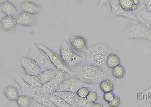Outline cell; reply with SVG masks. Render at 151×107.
Listing matches in <instances>:
<instances>
[{"label":"cell","mask_w":151,"mask_h":107,"mask_svg":"<svg viewBox=\"0 0 151 107\" xmlns=\"http://www.w3.org/2000/svg\"><path fill=\"white\" fill-rule=\"evenodd\" d=\"M111 51L110 47L105 44H95L88 49L84 54L85 60L84 63L100 67L105 73L110 74V69L107 66L106 61Z\"/></svg>","instance_id":"1"},{"label":"cell","mask_w":151,"mask_h":107,"mask_svg":"<svg viewBox=\"0 0 151 107\" xmlns=\"http://www.w3.org/2000/svg\"><path fill=\"white\" fill-rule=\"evenodd\" d=\"M75 73L77 77L80 80L88 84L92 85L99 83L109 75L100 67L86 63L76 67Z\"/></svg>","instance_id":"2"},{"label":"cell","mask_w":151,"mask_h":107,"mask_svg":"<svg viewBox=\"0 0 151 107\" xmlns=\"http://www.w3.org/2000/svg\"><path fill=\"white\" fill-rule=\"evenodd\" d=\"M124 36L129 39L151 41V30L137 19L131 20L124 31Z\"/></svg>","instance_id":"3"},{"label":"cell","mask_w":151,"mask_h":107,"mask_svg":"<svg viewBox=\"0 0 151 107\" xmlns=\"http://www.w3.org/2000/svg\"><path fill=\"white\" fill-rule=\"evenodd\" d=\"M60 55L65 64L70 69L82 64L85 60V57L77 54L70 44L66 41L60 44Z\"/></svg>","instance_id":"4"},{"label":"cell","mask_w":151,"mask_h":107,"mask_svg":"<svg viewBox=\"0 0 151 107\" xmlns=\"http://www.w3.org/2000/svg\"><path fill=\"white\" fill-rule=\"evenodd\" d=\"M26 56L35 61L42 71L47 69H57L48 55L44 50L38 46L36 43H33L30 47Z\"/></svg>","instance_id":"5"},{"label":"cell","mask_w":151,"mask_h":107,"mask_svg":"<svg viewBox=\"0 0 151 107\" xmlns=\"http://www.w3.org/2000/svg\"><path fill=\"white\" fill-rule=\"evenodd\" d=\"M38 46L44 50L45 53L48 55L50 61L52 64L55 66V68L58 71H63L65 73L70 74V75H75L76 73L72 69L70 68L65 64L63 60L60 55L57 54L51 49L48 48L46 45L42 43H36Z\"/></svg>","instance_id":"6"},{"label":"cell","mask_w":151,"mask_h":107,"mask_svg":"<svg viewBox=\"0 0 151 107\" xmlns=\"http://www.w3.org/2000/svg\"><path fill=\"white\" fill-rule=\"evenodd\" d=\"M83 86L93 88L94 85L88 84L77 78H70L65 80L57 91H69L76 93L79 88ZM56 91V92H57Z\"/></svg>","instance_id":"7"},{"label":"cell","mask_w":151,"mask_h":107,"mask_svg":"<svg viewBox=\"0 0 151 107\" xmlns=\"http://www.w3.org/2000/svg\"><path fill=\"white\" fill-rule=\"evenodd\" d=\"M65 81V73L58 71L55 77L45 85H42L38 93L49 94L56 92Z\"/></svg>","instance_id":"8"},{"label":"cell","mask_w":151,"mask_h":107,"mask_svg":"<svg viewBox=\"0 0 151 107\" xmlns=\"http://www.w3.org/2000/svg\"><path fill=\"white\" fill-rule=\"evenodd\" d=\"M18 65L21 66L24 69L26 74L39 76L42 72L40 66L33 59L25 56L22 57L18 62Z\"/></svg>","instance_id":"9"},{"label":"cell","mask_w":151,"mask_h":107,"mask_svg":"<svg viewBox=\"0 0 151 107\" xmlns=\"http://www.w3.org/2000/svg\"><path fill=\"white\" fill-rule=\"evenodd\" d=\"M12 78L13 80L17 83L20 88L21 92L22 95L32 98L33 96L38 93V90L33 88L30 85L28 84L22 78L21 76L19 73L17 71H14L12 73Z\"/></svg>","instance_id":"10"},{"label":"cell","mask_w":151,"mask_h":107,"mask_svg":"<svg viewBox=\"0 0 151 107\" xmlns=\"http://www.w3.org/2000/svg\"><path fill=\"white\" fill-rule=\"evenodd\" d=\"M134 13L136 18L151 30V12L146 8L143 0H140L137 9Z\"/></svg>","instance_id":"11"},{"label":"cell","mask_w":151,"mask_h":107,"mask_svg":"<svg viewBox=\"0 0 151 107\" xmlns=\"http://www.w3.org/2000/svg\"><path fill=\"white\" fill-rule=\"evenodd\" d=\"M70 44L76 52L85 54L87 50V39L79 35H73L70 39Z\"/></svg>","instance_id":"12"},{"label":"cell","mask_w":151,"mask_h":107,"mask_svg":"<svg viewBox=\"0 0 151 107\" xmlns=\"http://www.w3.org/2000/svg\"><path fill=\"white\" fill-rule=\"evenodd\" d=\"M109 3L110 4L112 14L113 15L117 17L126 18L131 20L137 19L134 12H127L122 9L119 4V0H110Z\"/></svg>","instance_id":"13"},{"label":"cell","mask_w":151,"mask_h":107,"mask_svg":"<svg viewBox=\"0 0 151 107\" xmlns=\"http://www.w3.org/2000/svg\"><path fill=\"white\" fill-rule=\"evenodd\" d=\"M21 8L23 12L27 13L31 15H37L41 13V7L37 4L30 1H25L21 4Z\"/></svg>","instance_id":"14"},{"label":"cell","mask_w":151,"mask_h":107,"mask_svg":"<svg viewBox=\"0 0 151 107\" xmlns=\"http://www.w3.org/2000/svg\"><path fill=\"white\" fill-rule=\"evenodd\" d=\"M17 25L14 16H5L1 20V28L7 32H11L15 29Z\"/></svg>","instance_id":"15"},{"label":"cell","mask_w":151,"mask_h":107,"mask_svg":"<svg viewBox=\"0 0 151 107\" xmlns=\"http://www.w3.org/2000/svg\"><path fill=\"white\" fill-rule=\"evenodd\" d=\"M137 101L139 107H151V87L144 92L137 93Z\"/></svg>","instance_id":"16"},{"label":"cell","mask_w":151,"mask_h":107,"mask_svg":"<svg viewBox=\"0 0 151 107\" xmlns=\"http://www.w3.org/2000/svg\"><path fill=\"white\" fill-rule=\"evenodd\" d=\"M17 25L22 27H30L35 24V19L32 15L22 12L16 17Z\"/></svg>","instance_id":"17"},{"label":"cell","mask_w":151,"mask_h":107,"mask_svg":"<svg viewBox=\"0 0 151 107\" xmlns=\"http://www.w3.org/2000/svg\"><path fill=\"white\" fill-rule=\"evenodd\" d=\"M17 72L28 84L37 89L39 91V90L42 86V84L41 83L38 76L26 74L25 73H21L19 71H17Z\"/></svg>","instance_id":"18"},{"label":"cell","mask_w":151,"mask_h":107,"mask_svg":"<svg viewBox=\"0 0 151 107\" xmlns=\"http://www.w3.org/2000/svg\"><path fill=\"white\" fill-rule=\"evenodd\" d=\"M53 93L62 98L72 107H78L75 101L76 93L69 91H57Z\"/></svg>","instance_id":"19"},{"label":"cell","mask_w":151,"mask_h":107,"mask_svg":"<svg viewBox=\"0 0 151 107\" xmlns=\"http://www.w3.org/2000/svg\"><path fill=\"white\" fill-rule=\"evenodd\" d=\"M119 2L124 10L134 12L137 9L140 0H119Z\"/></svg>","instance_id":"20"},{"label":"cell","mask_w":151,"mask_h":107,"mask_svg":"<svg viewBox=\"0 0 151 107\" xmlns=\"http://www.w3.org/2000/svg\"><path fill=\"white\" fill-rule=\"evenodd\" d=\"M4 93L6 98L10 101H16L20 94L18 89L13 86H7L4 89Z\"/></svg>","instance_id":"21"},{"label":"cell","mask_w":151,"mask_h":107,"mask_svg":"<svg viewBox=\"0 0 151 107\" xmlns=\"http://www.w3.org/2000/svg\"><path fill=\"white\" fill-rule=\"evenodd\" d=\"M1 10L6 16H14L18 12L17 7L14 4L10 1L1 4Z\"/></svg>","instance_id":"22"},{"label":"cell","mask_w":151,"mask_h":107,"mask_svg":"<svg viewBox=\"0 0 151 107\" xmlns=\"http://www.w3.org/2000/svg\"><path fill=\"white\" fill-rule=\"evenodd\" d=\"M58 71V70L57 69H47L46 71H43L38 76L41 83L42 85H45L51 81L55 77Z\"/></svg>","instance_id":"23"},{"label":"cell","mask_w":151,"mask_h":107,"mask_svg":"<svg viewBox=\"0 0 151 107\" xmlns=\"http://www.w3.org/2000/svg\"><path fill=\"white\" fill-rule=\"evenodd\" d=\"M32 98L43 105L47 107H56L55 104L52 102V101L50 100V99L49 98L47 94L37 93L35 94Z\"/></svg>","instance_id":"24"},{"label":"cell","mask_w":151,"mask_h":107,"mask_svg":"<svg viewBox=\"0 0 151 107\" xmlns=\"http://www.w3.org/2000/svg\"><path fill=\"white\" fill-rule=\"evenodd\" d=\"M99 88L103 93L113 92L114 89V85L113 81L109 79H104L99 83Z\"/></svg>","instance_id":"25"},{"label":"cell","mask_w":151,"mask_h":107,"mask_svg":"<svg viewBox=\"0 0 151 107\" xmlns=\"http://www.w3.org/2000/svg\"><path fill=\"white\" fill-rule=\"evenodd\" d=\"M49 98L52 101V102L55 104L57 107H72L70 104L67 103V102L60 97L58 96L53 93L47 94Z\"/></svg>","instance_id":"26"},{"label":"cell","mask_w":151,"mask_h":107,"mask_svg":"<svg viewBox=\"0 0 151 107\" xmlns=\"http://www.w3.org/2000/svg\"><path fill=\"white\" fill-rule=\"evenodd\" d=\"M111 74L112 76L117 79H122L126 75V69L124 66L119 64L112 68Z\"/></svg>","instance_id":"27"},{"label":"cell","mask_w":151,"mask_h":107,"mask_svg":"<svg viewBox=\"0 0 151 107\" xmlns=\"http://www.w3.org/2000/svg\"><path fill=\"white\" fill-rule=\"evenodd\" d=\"M120 64V58L118 55L114 54H110L108 55L106 61V65L109 69Z\"/></svg>","instance_id":"28"},{"label":"cell","mask_w":151,"mask_h":107,"mask_svg":"<svg viewBox=\"0 0 151 107\" xmlns=\"http://www.w3.org/2000/svg\"><path fill=\"white\" fill-rule=\"evenodd\" d=\"M32 98L31 97L26 95H21L19 96L16 102L18 106L20 107H30L31 105Z\"/></svg>","instance_id":"29"},{"label":"cell","mask_w":151,"mask_h":107,"mask_svg":"<svg viewBox=\"0 0 151 107\" xmlns=\"http://www.w3.org/2000/svg\"><path fill=\"white\" fill-rule=\"evenodd\" d=\"M75 101L78 107H91L92 103L87 100V98H81L76 94Z\"/></svg>","instance_id":"30"},{"label":"cell","mask_w":151,"mask_h":107,"mask_svg":"<svg viewBox=\"0 0 151 107\" xmlns=\"http://www.w3.org/2000/svg\"><path fill=\"white\" fill-rule=\"evenodd\" d=\"M89 88H88L87 86L81 87V88H79V90L76 92V94L78 96L81 98H86L89 92H90Z\"/></svg>","instance_id":"31"},{"label":"cell","mask_w":151,"mask_h":107,"mask_svg":"<svg viewBox=\"0 0 151 107\" xmlns=\"http://www.w3.org/2000/svg\"><path fill=\"white\" fill-rule=\"evenodd\" d=\"M86 98L90 103H94L98 100V95L95 91H92L89 92Z\"/></svg>","instance_id":"32"},{"label":"cell","mask_w":151,"mask_h":107,"mask_svg":"<svg viewBox=\"0 0 151 107\" xmlns=\"http://www.w3.org/2000/svg\"><path fill=\"white\" fill-rule=\"evenodd\" d=\"M121 103L120 98L119 96H115L113 97V98L110 101V102L107 103V106L109 107H117L120 106Z\"/></svg>","instance_id":"33"},{"label":"cell","mask_w":151,"mask_h":107,"mask_svg":"<svg viewBox=\"0 0 151 107\" xmlns=\"http://www.w3.org/2000/svg\"><path fill=\"white\" fill-rule=\"evenodd\" d=\"M114 96L115 95L112 92L104 93L103 95V100L105 102H106L107 103H108Z\"/></svg>","instance_id":"34"},{"label":"cell","mask_w":151,"mask_h":107,"mask_svg":"<svg viewBox=\"0 0 151 107\" xmlns=\"http://www.w3.org/2000/svg\"><path fill=\"white\" fill-rule=\"evenodd\" d=\"M30 107H47L43 105L41 103L36 101L33 100L32 98V102H31V105L30 106Z\"/></svg>","instance_id":"35"},{"label":"cell","mask_w":151,"mask_h":107,"mask_svg":"<svg viewBox=\"0 0 151 107\" xmlns=\"http://www.w3.org/2000/svg\"><path fill=\"white\" fill-rule=\"evenodd\" d=\"M146 8L151 12V0H143Z\"/></svg>","instance_id":"36"},{"label":"cell","mask_w":151,"mask_h":107,"mask_svg":"<svg viewBox=\"0 0 151 107\" xmlns=\"http://www.w3.org/2000/svg\"><path fill=\"white\" fill-rule=\"evenodd\" d=\"M109 1L110 0H99L98 4V9H101L107 3L109 2Z\"/></svg>","instance_id":"37"},{"label":"cell","mask_w":151,"mask_h":107,"mask_svg":"<svg viewBox=\"0 0 151 107\" xmlns=\"http://www.w3.org/2000/svg\"><path fill=\"white\" fill-rule=\"evenodd\" d=\"M103 107V106L100 103H92V106L91 107Z\"/></svg>","instance_id":"38"},{"label":"cell","mask_w":151,"mask_h":107,"mask_svg":"<svg viewBox=\"0 0 151 107\" xmlns=\"http://www.w3.org/2000/svg\"><path fill=\"white\" fill-rule=\"evenodd\" d=\"M8 1H9V0H0V3L1 4L4 3L8 2Z\"/></svg>","instance_id":"39"}]
</instances>
